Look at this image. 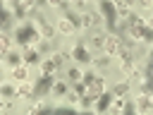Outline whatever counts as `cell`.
<instances>
[{"mask_svg": "<svg viewBox=\"0 0 153 115\" xmlns=\"http://www.w3.org/2000/svg\"><path fill=\"white\" fill-rule=\"evenodd\" d=\"M100 12H103V17H105L108 29L115 31V24H117V7H115V2H112V0H100Z\"/></svg>", "mask_w": 153, "mask_h": 115, "instance_id": "cell-1", "label": "cell"}, {"mask_svg": "<svg viewBox=\"0 0 153 115\" xmlns=\"http://www.w3.org/2000/svg\"><path fill=\"white\" fill-rule=\"evenodd\" d=\"M36 38H38V34H36V26L33 24H24V26L17 29V41L22 46H31Z\"/></svg>", "mask_w": 153, "mask_h": 115, "instance_id": "cell-2", "label": "cell"}, {"mask_svg": "<svg viewBox=\"0 0 153 115\" xmlns=\"http://www.w3.org/2000/svg\"><path fill=\"white\" fill-rule=\"evenodd\" d=\"M60 62H62V55H55V58H50V60H43V62H41V72H43V74H53Z\"/></svg>", "mask_w": 153, "mask_h": 115, "instance_id": "cell-3", "label": "cell"}, {"mask_svg": "<svg viewBox=\"0 0 153 115\" xmlns=\"http://www.w3.org/2000/svg\"><path fill=\"white\" fill-rule=\"evenodd\" d=\"M103 48H105V53H108V55H120V53H122V43H120L117 38H108Z\"/></svg>", "mask_w": 153, "mask_h": 115, "instance_id": "cell-4", "label": "cell"}, {"mask_svg": "<svg viewBox=\"0 0 153 115\" xmlns=\"http://www.w3.org/2000/svg\"><path fill=\"white\" fill-rule=\"evenodd\" d=\"M33 26H41V31H43V36H45V38H50V36H53V26L45 22V17H41V14H38V17L33 19Z\"/></svg>", "mask_w": 153, "mask_h": 115, "instance_id": "cell-5", "label": "cell"}, {"mask_svg": "<svg viewBox=\"0 0 153 115\" xmlns=\"http://www.w3.org/2000/svg\"><path fill=\"white\" fill-rule=\"evenodd\" d=\"M48 89H53V79H50V74H43V77H41V81L36 84V93L41 96V93H45Z\"/></svg>", "mask_w": 153, "mask_h": 115, "instance_id": "cell-6", "label": "cell"}, {"mask_svg": "<svg viewBox=\"0 0 153 115\" xmlns=\"http://www.w3.org/2000/svg\"><path fill=\"white\" fill-rule=\"evenodd\" d=\"M72 55H74L79 62H88V60H91V55H88V50H86L84 46H76V48L72 50Z\"/></svg>", "mask_w": 153, "mask_h": 115, "instance_id": "cell-7", "label": "cell"}, {"mask_svg": "<svg viewBox=\"0 0 153 115\" xmlns=\"http://www.w3.org/2000/svg\"><path fill=\"white\" fill-rule=\"evenodd\" d=\"M112 98H115L112 93H105V91H103V93L98 96V110H100V113H103V110H108V105L112 103Z\"/></svg>", "mask_w": 153, "mask_h": 115, "instance_id": "cell-8", "label": "cell"}, {"mask_svg": "<svg viewBox=\"0 0 153 115\" xmlns=\"http://www.w3.org/2000/svg\"><path fill=\"white\" fill-rule=\"evenodd\" d=\"M127 110V103H124V96H115L112 98V113H117V115H122Z\"/></svg>", "mask_w": 153, "mask_h": 115, "instance_id": "cell-9", "label": "cell"}, {"mask_svg": "<svg viewBox=\"0 0 153 115\" xmlns=\"http://www.w3.org/2000/svg\"><path fill=\"white\" fill-rule=\"evenodd\" d=\"M12 77H14L17 81H26V79H29V69H26V65H19V67H14Z\"/></svg>", "mask_w": 153, "mask_h": 115, "instance_id": "cell-10", "label": "cell"}, {"mask_svg": "<svg viewBox=\"0 0 153 115\" xmlns=\"http://www.w3.org/2000/svg\"><path fill=\"white\" fill-rule=\"evenodd\" d=\"M24 62H26V65L38 62V53H36V48H31V46H29V48L24 50Z\"/></svg>", "mask_w": 153, "mask_h": 115, "instance_id": "cell-11", "label": "cell"}, {"mask_svg": "<svg viewBox=\"0 0 153 115\" xmlns=\"http://www.w3.org/2000/svg\"><path fill=\"white\" fill-rule=\"evenodd\" d=\"M33 89H36V86H31L29 81H22V86L17 89V96H19V98H26V96H29V93H31Z\"/></svg>", "mask_w": 153, "mask_h": 115, "instance_id": "cell-12", "label": "cell"}, {"mask_svg": "<svg viewBox=\"0 0 153 115\" xmlns=\"http://www.w3.org/2000/svg\"><path fill=\"white\" fill-rule=\"evenodd\" d=\"M57 26H60V31H62V34H72V31H74V24H72L69 19H60V24H57Z\"/></svg>", "mask_w": 153, "mask_h": 115, "instance_id": "cell-13", "label": "cell"}, {"mask_svg": "<svg viewBox=\"0 0 153 115\" xmlns=\"http://www.w3.org/2000/svg\"><path fill=\"white\" fill-rule=\"evenodd\" d=\"M115 7H117V12H122V14H127V17L131 14V12H129V2H124V0H115Z\"/></svg>", "mask_w": 153, "mask_h": 115, "instance_id": "cell-14", "label": "cell"}, {"mask_svg": "<svg viewBox=\"0 0 153 115\" xmlns=\"http://www.w3.org/2000/svg\"><path fill=\"white\" fill-rule=\"evenodd\" d=\"M41 115H76L74 110H67V108H57V110H45Z\"/></svg>", "mask_w": 153, "mask_h": 115, "instance_id": "cell-15", "label": "cell"}, {"mask_svg": "<svg viewBox=\"0 0 153 115\" xmlns=\"http://www.w3.org/2000/svg\"><path fill=\"white\" fill-rule=\"evenodd\" d=\"M50 91H53V93H55V96H60V93H65V91H67V86H65V84H62V81H55V84H53V89H50Z\"/></svg>", "mask_w": 153, "mask_h": 115, "instance_id": "cell-16", "label": "cell"}, {"mask_svg": "<svg viewBox=\"0 0 153 115\" xmlns=\"http://www.w3.org/2000/svg\"><path fill=\"white\" fill-rule=\"evenodd\" d=\"M69 79H72V81H74V84H79V81H81V79H84V74H81V72H79V69H69Z\"/></svg>", "mask_w": 153, "mask_h": 115, "instance_id": "cell-17", "label": "cell"}, {"mask_svg": "<svg viewBox=\"0 0 153 115\" xmlns=\"http://www.w3.org/2000/svg\"><path fill=\"white\" fill-rule=\"evenodd\" d=\"M127 89H129V84L124 81V84H120V86H115V91H112V96H122V93H127Z\"/></svg>", "mask_w": 153, "mask_h": 115, "instance_id": "cell-18", "label": "cell"}, {"mask_svg": "<svg viewBox=\"0 0 153 115\" xmlns=\"http://www.w3.org/2000/svg\"><path fill=\"white\" fill-rule=\"evenodd\" d=\"M105 41H108V38H105V36H100V34H96V36L91 38V43H93V46H105Z\"/></svg>", "mask_w": 153, "mask_h": 115, "instance_id": "cell-19", "label": "cell"}, {"mask_svg": "<svg viewBox=\"0 0 153 115\" xmlns=\"http://www.w3.org/2000/svg\"><path fill=\"white\" fill-rule=\"evenodd\" d=\"M7 58H10V62H12L14 67H19V65H22V58H19V55H14V53H7Z\"/></svg>", "mask_w": 153, "mask_h": 115, "instance_id": "cell-20", "label": "cell"}, {"mask_svg": "<svg viewBox=\"0 0 153 115\" xmlns=\"http://www.w3.org/2000/svg\"><path fill=\"white\" fill-rule=\"evenodd\" d=\"M81 24L84 26H93V14H84L81 17Z\"/></svg>", "mask_w": 153, "mask_h": 115, "instance_id": "cell-21", "label": "cell"}, {"mask_svg": "<svg viewBox=\"0 0 153 115\" xmlns=\"http://www.w3.org/2000/svg\"><path fill=\"white\" fill-rule=\"evenodd\" d=\"M148 86H151V91H153V60L148 62Z\"/></svg>", "mask_w": 153, "mask_h": 115, "instance_id": "cell-22", "label": "cell"}, {"mask_svg": "<svg viewBox=\"0 0 153 115\" xmlns=\"http://www.w3.org/2000/svg\"><path fill=\"white\" fill-rule=\"evenodd\" d=\"M48 5H53V7H62L65 0H48Z\"/></svg>", "mask_w": 153, "mask_h": 115, "instance_id": "cell-23", "label": "cell"}, {"mask_svg": "<svg viewBox=\"0 0 153 115\" xmlns=\"http://www.w3.org/2000/svg\"><path fill=\"white\" fill-rule=\"evenodd\" d=\"M122 115H136V108H134V105H127V110H124Z\"/></svg>", "mask_w": 153, "mask_h": 115, "instance_id": "cell-24", "label": "cell"}, {"mask_svg": "<svg viewBox=\"0 0 153 115\" xmlns=\"http://www.w3.org/2000/svg\"><path fill=\"white\" fill-rule=\"evenodd\" d=\"M7 48H10V38H7V36H2V50L7 53Z\"/></svg>", "mask_w": 153, "mask_h": 115, "instance_id": "cell-25", "label": "cell"}, {"mask_svg": "<svg viewBox=\"0 0 153 115\" xmlns=\"http://www.w3.org/2000/svg\"><path fill=\"white\" fill-rule=\"evenodd\" d=\"M143 24H146V26H148V29H153V14H151V17H148V19H143Z\"/></svg>", "mask_w": 153, "mask_h": 115, "instance_id": "cell-26", "label": "cell"}, {"mask_svg": "<svg viewBox=\"0 0 153 115\" xmlns=\"http://www.w3.org/2000/svg\"><path fill=\"white\" fill-rule=\"evenodd\" d=\"M139 2H141L143 7H153V0H139Z\"/></svg>", "mask_w": 153, "mask_h": 115, "instance_id": "cell-27", "label": "cell"}]
</instances>
